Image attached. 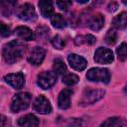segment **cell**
Instances as JSON below:
<instances>
[{
  "label": "cell",
  "mask_w": 127,
  "mask_h": 127,
  "mask_svg": "<svg viewBox=\"0 0 127 127\" xmlns=\"http://www.w3.org/2000/svg\"><path fill=\"white\" fill-rule=\"evenodd\" d=\"M25 51H26L25 45L20 41L14 40L4 45L2 50V56L7 64H12L19 62L23 58Z\"/></svg>",
  "instance_id": "1"
},
{
  "label": "cell",
  "mask_w": 127,
  "mask_h": 127,
  "mask_svg": "<svg viewBox=\"0 0 127 127\" xmlns=\"http://www.w3.org/2000/svg\"><path fill=\"white\" fill-rule=\"evenodd\" d=\"M31 102V94L28 92H20L13 96L11 101V111L14 113L25 110L29 107Z\"/></svg>",
  "instance_id": "2"
},
{
  "label": "cell",
  "mask_w": 127,
  "mask_h": 127,
  "mask_svg": "<svg viewBox=\"0 0 127 127\" xmlns=\"http://www.w3.org/2000/svg\"><path fill=\"white\" fill-rule=\"evenodd\" d=\"M86 78L94 82L108 83L111 79L110 71L104 67H93L86 72Z\"/></svg>",
  "instance_id": "3"
},
{
  "label": "cell",
  "mask_w": 127,
  "mask_h": 127,
  "mask_svg": "<svg viewBox=\"0 0 127 127\" xmlns=\"http://www.w3.org/2000/svg\"><path fill=\"white\" fill-rule=\"evenodd\" d=\"M105 94V90L104 89H85L82 97L80 99L79 104L80 105H89V104H93L96 101L100 100Z\"/></svg>",
  "instance_id": "4"
},
{
  "label": "cell",
  "mask_w": 127,
  "mask_h": 127,
  "mask_svg": "<svg viewBox=\"0 0 127 127\" xmlns=\"http://www.w3.org/2000/svg\"><path fill=\"white\" fill-rule=\"evenodd\" d=\"M16 15L19 19L27 22H32L37 19V13L34 6L30 3H25L19 6L16 10Z\"/></svg>",
  "instance_id": "5"
},
{
  "label": "cell",
  "mask_w": 127,
  "mask_h": 127,
  "mask_svg": "<svg viewBox=\"0 0 127 127\" xmlns=\"http://www.w3.org/2000/svg\"><path fill=\"white\" fill-rule=\"evenodd\" d=\"M57 81V74L54 71L45 70L41 72L37 77V83L38 85L43 89H49L51 88Z\"/></svg>",
  "instance_id": "6"
},
{
  "label": "cell",
  "mask_w": 127,
  "mask_h": 127,
  "mask_svg": "<svg viewBox=\"0 0 127 127\" xmlns=\"http://www.w3.org/2000/svg\"><path fill=\"white\" fill-rule=\"evenodd\" d=\"M113 53L111 50L107 49V48H98L95 53H94V61L97 64H111L113 62Z\"/></svg>",
  "instance_id": "7"
},
{
  "label": "cell",
  "mask_w": 127,
  "mask_h": 127,
  "mask_svg": "<svg viewBox=\"0 0 127 127\" xmlns=\"http://www.w3.org/2000/svg\"><path fill=\"white\" fill-rule=\"evenodd\" d=\"M4 80L15 89H20L25 84V76L22 72L8 73L4 76Z\"/></svg>",
  "instance_id": "8"
},
{
  "label": "cell",
  "mask_w": 127,
  "mask_h": 127,
  "mask_svg": "<svg viewBox=\"0 0 127 127\" xmlns=\"http://www.w3.org/2000/svg\"><path fill=\"white\" fill-rule=\"evenodd\" d=\"M34 108L40 114H50L52 112V105L44 95H40L35 99Z\"/></svg>",
  "instance_id": "9"
},
{
  "label": "cell",
  "mask_w": 127,
  "mask_h": 127,
  "mask_svg": "<svg viewBox=\"0 0 127 127\" xmlns=\"http://www.w3.org/2000/svg\"><path fill=\"white\" fill-rule=\"evenodd\" d=\"M46 56L45 49L41 47H35L28 56V62L33 65H40Z\"/></svg>",
  "instance_id": "10"
},
{
  "label": "cell",
  "mask_w": 127,
  "mask_h": 127,
  "mask_svg": "<svg viewBox=\"0 0 127 127\" xmlns=\"http://www.w3.org/2000/svg\"><path fill=\"white\" fill-rule=\"evenodd\" d=\"M67 62L69 64V65L75 69V70H78V71H81L83 70L85 67H86V64H87V62L86 60L81 57V56H78L76 54H70L68 55L67 57Z\"/></svg>",
  "instance_id": "11"
},
{
  "label": "cell",
  "mask_w": 127,
  "mask_h": 127,
  "mask_svg": "<svg viewBox=\"0 0 127 127\" xmlns=\"http://www.w3.org/2000/svg\"><path fill=\"white\" fill-rule=\"evenodd\" d=\"M87 25L92 31H99L104 26V17L100 13H96L91 15L87 20Z\"/></svg>",
  "instance_id": "12"
},
{
  "label": "cell",
  "mask_w": 127,
  "mask_h": 127,
  "mask_svg": "<svg viewBox=\"0 0 127 127\" xmlns=\"http://www.w3.org/2000/svg\"><path fill=\"white\" fill-rule=\"evenodd\" d=\"M72 94V90L68 88L63 89L58 98V105L61 109H67L70 106V96Z\"/></svg>",
  "instance_id": "13"
},
{
  "label": "cell",
  "mask_w": 127,
  "mask_h": 127,
  "mask_svg": "<svg viewBox=\"0 0 127 127\" xmlns=\"http://www.w3.org/2000/svg\"><path fill=\"white\" fill-rule=\"evenodd\" d=\"M19 127H38L39 119L34 114H27L20 117L17 121Z\"/></svg>",
  "instance_id": "14"
},
{
  "label": "cell",
  "mask_w": 127,
  "mask_h": 127,
  "mask_svg": "<svg viewBox=\"0 0 127 127\" xmlns=\"http://www.w3.org/2000/svg\"><path fill=\"white\" fill-rule=\"evenodd\" d=\"M40 7V12L44 18H51L52 15L54 14V6L52 1H47V0H41L38 3Z\"/></svg>",
  "instance_id": "15"
},
{
  "label": "cell",
  "mask_w": 127,
  "mask_h": 127,
  "mask_svg": "<svg viewBox=\"0 0 127 127\" xmlns=\"http://www.w3.org/2000/svg\"><path fill=\"white\" fill-rule=\"evenodd\" d=\"M99 127H127V123L123 117H110L103 121Z\"/></svg>",
  "instance_id": "16"
},
{
  "label": "cell",
  "mask_w": 127,
  "mask_h": 127,
  "mask_svg": "<svg viewBox=\"0 0 127 127\" xmlns=\"http://www.w3.org/2000/svg\"><path fill=\"white\" fill-rule=\"evenodd\" d=\"M15 34L17 37H19L20 39L24 40V41H32L34 40L35 36L34 33L32 32L31 29H29L26 26H19L15 29Z\"/></svg>",
  "instance_id": "17"
},
{
  "label": "cell",
  "mask_w": 127,
  "mask_h": 127,
  "mask_svg": "<svg viewBox=\"0 0 127 127\" xmlns=\"http://www.w3.org/2000/svg\"><path fill=\"white\" fill-rule=\"evenodd\" d=\"M112 25L116 29H120V30L125 29L127 26V13L121 12L119 15L114 17L112 21Z\"/></svg>",
  "instance_id": "18"
},
{
  "label": "cell",
  "mask_w": 127,
  "mask_h": 127,
  "mask_svg": "<svg viewBox=\"0 0 127 127\" xmlns=\"http://www.w3.org/2000/svg\"><path fill=\"white\" fill-rule=\"evenodd\" d=\"M16 4H17L16 1H10V0H8V1L7 0L6 1H0V12L4 16L8 17V16H10L12 14Z\"/></svg>",
  "instance_id": "19"
},
{
  "label": "cell",
  "mask_w": 127,
  "mask_h": 127,
  "mask_svg": "<svg viewBox=\"0 0 127 127\" xmlns=\"http://www.w3.org/2000/svg\"><path fill=\"white\" fill-rule=\"evenodd\" d=\"M51 23L57 29H64L66 26L65 19L61 14H53L51 17Z\"/></svg>",
  "instance_id": "20"
},
{
  "label": "cell",
  "mask_w": 127,
  "mask_h": 127,
  "mask_svg": "<svg viewBox=\"0 0 127 127\" xmlns=\"http://www.w3.org/2000/svg\"><path fill=\"white\" fill-rule=\"evenodd\" d=\"M75 45H82V44H87V45H93L96 43V38L90 34L84 35V36H78L74 39Z\"/></svg>",
  "instance_id": "21"
},
{
  "label": "cell",
  "mask_w": 127,
  "mask_h": 127,
  "mask_svg": "<svg viewBox=\"0 0 127 127\" xmlns=\"http://www.w3.org/2000/svg\"><path fill=\"white\" fill-rule=\"evenodd\" d=\"M53 68H54V72L56 74H64L65 71H66V65L64 63V61L61 60V59H56L55 60Z\"/></svg>",
  "instance_id": "22"
},
{
  "label": "cell",
  "mask_w": 127,
  "mask_h": 127,
  "mask_svg": "<svg viewBox=\"0 0 127 127\" xmlns=\"http://www.w3.org/2000/svg\"><path fill=\"white\" fill-rule=\"evenodd\" d=\"M78 80H79V77L74 73H66L63 76V82L69 86L77 83Z\"/></svg>",
  "instance_id": "23"
},
{
  "label": "cell",
  "mask_w": 127,
  "mask_h": 127,
  "mask_svg": "<svg viewBox=\"0 0 127 127\" xmlns=\"http://www.w3.org/2000/svg\"><path fill=\"white\" fill-rule=\"evenodd\" d=\"M117 39H118V34L114 29L109 30L105 36V42L108 45H114L117 42Z\"/></svg>",
  "instance_id": "24"
},
{
  "label": "cell",
  "mask_w": 127,
  "mask_h": 127,
  "mask_svg": "<svg viewBox=\"0 0 127 127\" xmlns=\"http://www.w3.org/2000/svg\"><path fill=\"white\" fill-rule=\"evenodd\" d=\"M52 45L55 49L57 50H62L64 49V47L65 46V42L64 40L60 36V35H57L55 36L53 39H52Z\"/></svg>",
  "instance_id": "25"
},
{
  "label": "cell",
  "mask_w": 127,
  "mask_h": 127,
  "mask_svg": "<svg viewBox=\"0 0 127 127\" xmlns=\"http://www.w3.org/2000/svg\"><path fill=\"white\" fill-rule=\"evenodd\" d=\"M116 54L118 59L121 62H125L127 59V53H126V43H122L117 49H116Z\"/></svg>",
  "instance_id": "26"
},
{
  "label": "cell",
  "mask_w": 127,
  "mask_h": 127,
  "mask_svg": "<svg viewBox=\"0 0 127 127\" xmlns=\"http://www.w3.org/2000/svg\"><path fill=\"white\" fill-rule=\"evenodd\" d=\"M10 34H11L10 27L7 26L6 24L0 22V35L2 37H8V36H10Z\"/></svg>",
  "instance_id": "27"
},
{
  "label": "cell",
  "mask_w": 127,
  "mask_h": 127,
  "mask_svg": "<svg viewBox=\"0 0 127 127\" xmlns=\"http://www.w3.org/2000/svg\"><path fill=\"white\" fill-rule=\"evenodd\" d=\"M63 127H81V122L80 120L72 118V119H69L67 122H65V124Z\"/></svg>",
  "instance_id": "28"
},
{
  "label": "cell",
  "mask_w": 127,
  "mask_h": 127,
  "mask_svg": "<svg viewBox=\"0 0 127 127\" xmlns=\"http://www.w3.org/2000/svg\"><path fill=\"white\" fill-rule=\"evenodd\" d=\"M71 4H72L71 1H58V2H57L58 7H59L61 10H63V11H66V10L69 8V6H70Z\"/></svg>",
  "instance_id": "29"
},
{
  "label": "cell",
  "mask_w": 127,
  "mask_h": 127,
  "mask_svg": "<svg viewBox=\"0 0 127 127\" xmlns=\"http://www.w3.org/2000/svg\"><path fill=\"white\" fill-rule=\"evenodd\" d=\"M6 123H7V118L4 115L0 114V127H4Z\"/></svg>",
  "instance_id": "30"
}]
</instances>
